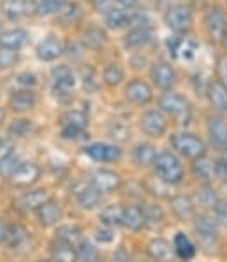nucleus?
I'll list each match as a JSON object with an SVG mask.
<instances>
[{"instance_id": "obj_1", "label": "nucleus", "mask_w": 227, "mask_h": 262, "mask_svg": "<svg viewBox=\"0 0 227 262\" xmlns=\"http://www.w3.org/2000/svg\"><path fill=\"white\" fill-rule=\"evenodd\" d=\"M153 167H155L157 178L164 181L166 185H180L185 178V171L180 159L171 151L157 153Z\"/></svg>"}, {"instance_id": "obj_2", "label": "nucleus", "mask_w": 227, "mask_h": 262, "mask_svg": "<svg viewBox=\"0 0 227 262\" xmlns=\"http://www.w3.org/2000/svg\"><path fill=\"white\" fill-rule=\"evenodd\" d=\"M171 146L174 151L180 153L181 157L190 160H197L201 157H206V144L201 138L190 132H180V134L171 136Z\"/></svg>"}, {"instance_id": "obj_3", "label": "nucleus", "mask_w": 227, "mask_h": 262, "mask_svg": "<svg viewBox=\"0 0 227 262\" xmlns=\"http://www.w3.org/2000/svg\"><path fill=\"white\" fill-rule=\"evenodd\" d=\"M166 25L176 34H187L194 25V14L187 6H171L166 11Z\"/></svg>"}, {"instance_id": "obj_4", "label": "nucleus", "mask_w": 227, "mask_h": 262, "mask_svg": "<svg viewBox=\"0 0 227 262\" xmlns=\"http://www.w3.org/2000/svg\"><path fill=\"white\" fill-rule=\"evenodd\" d=\"M85 155L95 162H118L121 159V150L116 144L108 143H92L85 146Z\"/></svg>"}, {"instance_id": "obj_5", "label": "nucleus", "mask_w": 227, "mask_h": 262, "mask_svg": "<svg viewBox=\"0 0 227 262\" xmlns=\"http://www.w3.org/2000/svg\"><path fill=\"white\" fill-rule=\"evenodd\" d=\"M194 229H196V234L199 237L202 247H213L217 243L218 229L217 224L206 215H197L194 216Z\"/></svg>"}, {"instance_id": "obj_6", "label": "nucleus", "mask_w": 227, "mask_h": 262, "mask_svg": "<svg viewBox=\"0 0 227 262\" xmlns=\"http://www.w3.org/2000/svg\"><path fill=\"white\" fill-rule=\"evenodd\" d=\"M141 128L152 138H162L168 130V120L162 111H147L141 116Z\"/></svg>"}, {"instance_id": "obj_7", "label": "nucleus", "mask_w": 227, "mask_h": 262, "mask_svg": "<svg viewBox=\"0 0 227 262\" xmlns=\"http://www.w3.org/2000/svg\"><path fill=\"white\" fill-rule=\"evenodd\" d=\"M152 79L160 90L171 92L178 83V74L169 63L159 62L152 67Z\"/></svg>"}, {"instance_id": "obj_8", "label": "nucleus", "mask_w": 227, "mask_h": 262, "mask_svg": "<svg viewBox=\"0 0 227 262\" xmlns=\"http://www.w3.org/2000/svg\"><path fill=\"white\" fill-rule=\"evenodd\" d=\"M125 97H127V100H131L132 104L147 106L153 99V90L147 81H143V79H134V81H131L125 86Z\"/></svg>"}, {"instance_id": "obj_9", "label": "nucleus", "mask_w": 227, "mask_h": 262, "mask_svg": "<svg viewBox=\"0 0 227 262\" xmlns=\"http://www.w3.org/2000/svg\"><path fill=\"white\" fill-rule=\"evenodd\" d=\"M159 106L162 113H168L171 116H181L189 111V100L181 94H176V92H166L160 97Z\"/></svg>"}, {"instance_id": "obj_10", "label": "nucleus", "mask_w": 227, "mask_h": 262, "mask_svg": "<svg viewBox=\"0 0 227 262\" xmlns=\"http://www.w3.org/2000/svg\"><path fill=\"white\" fill-rule=\"evenodd\" d=\"M40 176V167L35 162H19L16 171L11 176V181L16 187H30Z\"/></svg>"}, {"instance_id": "obj_11", "label": "nucleus", "mask_w": 227, "mask_h": 262, "mask_svg": "<svg viewBox=\"0 0 227 262\" xmlns=\"http://www.w3.org/2000/svg\"><path fill=\"white\" fill-rule=\"evenodd\" d=\"M50 201V193L44 188H37V190H30L23 193L22 197L14 201V206L22 211H37L44 203Z\"/></svg>"}, {"instance_id": "obj_12", "label": "nucleus", "mask_w": 227, "mask_h": 262, "mask_svg": "<svg viewBox=\"0 0 227 262\" xmlns=\"http://www.w3.org/2000/svg\"><path fill=\"white\" fill-rule=\"evenodd\" d=\"M92 187L97 188L99 192H113L118 190L121 187V178L115 171L108 169H99L92 174Z\"/></svg>"}, {"instance_id": "obj_13", "label": "nucleus", "mask_w": 227, "mask_h": 262, "mask_svg": "<svg viewBox=\"0 0 227 262\" xmlns=\"http://www.w3.org/2000/svg\"><path fill=\"white\" fill-rule=\"evenodd\" d=\"M35 51H37L39 60H43V62H53V60L58 58L66 50H64V42L60 41L58 37L48 35L46 39H43V41L37 44V50Z\"/></svg>"}, {"instance_id": "obj_14", "label": "nucleus", "mask_w": 227, "mask_h": 262, "mask_svg": "<svg viewBox=\"0 0 227 262\" xmlns=\"http://www.w3.org/2000/svg\"><path fill=\"white\" fill-rule=\"evenodd\" d=\"M204 25L206 30L213 35V37H222L224 32L227 30V19L225 14L220 7H210L204 14Z\"/></svg>"}, {"instance_id": "obj_15", "label": "nucleus", "mask_w": 227, "mask_h": 262, "mask_svg": "<svg viewBox=\"0 0 227 262\" xmlns=\"http://www.w3.org/2000/svg\"><path fill=\"white\" fill-rule=\"evenodd\" d=\"M148 255L155 262H173L174 259V248L169 241L164 237H153L147 247Z\"/></svg>"}, {"instance_id": "obj_16", "label": "nucleus", "mask_w": 227, "mask_h": 262, "mask_svg": "<svg viewBox=\"0 0 227 262\" xmlns=\"http://www.w3.org/2000/svg\"><path fill=\"white\" fill-rule=\"evenodd\" d=\"M35 219L43 227H51V225L58 224V220L62 219V206L56 201L50 199L35 211Z\"/></svg>"}, {"instance_id": "obj_17", "label": "nucleus", "mask_w": 227, "mask_h": 262, "mask_svg": "<svg viewBox=\"0 0 227 262\" xmlns=\"http://www.w3.org/2000/svg\"><path fill=\"white\" fill-rule=\"evenodd\" d=\"M208 134L215 146L225 150L227 148V122L222 116H210L208 118Z\"/></svg>"}, {"instance_id": "obj_18", "label": "nucleus", "mask_w": 227, "mask_h": 262, "mask_svg": "<svg viewBox=\"0 0 227 262\" xmlns=\"http://www.w3.org/2000/svg\"><path fill=\"white\" fill-rule=\"evenodd\" d=\"M28 42V32L25 28H11V30L0 32V46L9 50H22Z\"/></svg>"}, {"instance_id": "obj_19", "label": "nucleus", "mask_w": 227, "mask_h": 262, "mask_svg": "<svg viewBox=\"0 0 227 262\" xmlns=\"http://www.w3.org/2000/svg\"><path fill=\"white\" fill-rule=\"evenodd\" d=\"M171 211L178 220H190L196 216V204L187 195H176L171 199Z\"/></svg>"}, {"instance_id": "obj_20", "label": "nucleus", "mask_w": 227, "mask_h": 262, "mask_svg": "<svg viewBox=\"0 0 227 262\" xmlns=\"http://www.w3.org/2000/svg\"><path fill=\"white\" fill-rule=\"evenodd\" d=\"M208 99L213 110L220 115H227V86L220 81H213L208 86Z\"/></svg>"}, {"instance_id": "obj_21", "label": "nucleus", "mask_w": 227, "mask_h": 262, "mask_svg": "<svg viewBox=\"0 0 227 262\" xmlns=\"http://www.w3.org/2000/svg\"><path fill=\"white\" fill-rule=\"evenodd\" d=\"M121 225L129 231H141L145 227L143 208L139 206H125L121 209Z\"/></svg>"}, {"instance_id": "obj_22", "label": "nucleus", "mask_w": 227, "mask_h": 262, "mask_svg": "<svg viewBox=\"0 0 227 262\" xmlns=\"http://www.w3.org/2000/svg\"><path fill=\"white\" fill-rule=\"evenodd\" d=\"M35 102H37V99H35V94L30 90H18L14 92L13 95H11L9 99V107L16 113H25V111H30L34 110Z\"/></svg>"}, {"instance_id": "obj_23", "label": "nucleus", "mask_w": 227, "mask_h": 262, "mask_svg": "<svg viewBox=\"0 0 227 262\" xmlns=\"http://www.w3.org/2000/svg\"><path fill=\"white\" fill-rule=\"evenodd\" d=\"M51 255L55 262H76L78 260V252L74 245L66 243L62 239H55L51 243Z\"/></svg>"}, {"instance_id": "obj_24", "label": "nucleus", "mask_w": 227, "mask_h": 262, "mask_svg": "<svg viewBox=\"0 0 227 262\" xmlns=\"http://www.w3.org/2000/svg\"><path fill=\"white\" fill-rule=\"evenodd\" d=\"M157 159V150L148 143H141L134 148L132 151V160L137 167H150L155 164Z\"/></svg>"}, {"instance_id": "obj_25", "label": "nucleus", "mask_w": 227, "mask_h": 262, "mask_svg": "<svg viewBox=\"0 0 227 262\" xmlns=\"http://www.w3.org/2000/svg\"><path fill=\"white\" fill-rule=\"evenodd\" d=\"M150 41H152V32H150L147 27L132 28V30H129V34L123 37L125 48H131V50L145 46V44H148Z\"/></svg>"}, {"instance_id": "obj_26", "label": "nucleus", "mask_w": 227, "mask_h": 262, "mask_svg": "<svg viewBox=\"0 0 227 262\" xmlns=\"http://www.w3.org/2000/svg\"><path fill=\"white\" fill-rule=\"evenodd\" d=\"M192 172L197 180L202 181V183H206V185L213 180V176H217L215 174V162H212L210 159H206V157H201V159L194 160Z\"/></svg>"}, {"instance_id": "obj_27", "label": "nucleus", "mask_w": 227, "mask_h": 262, "mask_svg": "<svg viewBox=\"0 0 227 262\" xmlns=\"http://www.w3.org/2000/svg\"><path fill=\"white\" fill-rule=\"evenodd\" d=\"M173 248H174V253L183 260H189L196 255V247H194V243L190 241V237L187 234H183V232H178V234L174 236Z\"/></svg>"}, {"instance_id": "obj_28", "label": "nucleus", "mask_w": 227, "mask_h": 262, "mask_svg": "<svg viewBox=\"0 0 227 262\" xmlns=\"http://www.w3.org/2000/svg\"><path fill=\"white\" fill-rule=\"evenodd\" d=\"M2 11L9 19H19L30 11V2L28 0H4Z\"/></svg>"}, {"instance_id": "obj_29", "label": "nucleus", "mask_w": 227, "mask_h": 262, "mask_svg": "<svg viewBox=\"0 0 227 262\" xmlns=\"http://www.w3.org/2000/svg\"><path fill=\"white\" fill-rule=\"evenodd\" d=\"M143 215H145V225L152 229L160 227L166 222V213L159 204H145Z\"/></svg>"}, {"instance_id": "obj_30", "label": "nucleus", "mask_w": 227, "mask_h": 262, "mask_svg": "<svg viewBox=\"0 0 227 262\" xmlns=\"http://www.w3.org/2000/svg\"><path fill=\"white\" fill-rule=\"evenodd\" d=\"M51 76H53L55 86L60 88V90H69V88H74V84H76L74 74H72V71L69 69L67 66L55 67V69L51 71Z\"/></svg>"}, {"instance_id": "obj_31", "label": "nucleus", "mask_w": 227, "mask_h": 262, "mask_svg": "<svg viewBox=\"0 0 227 262\" xmlns=\"http://www.w3.org/2000/svg\"><path fill=\"white\" fill-rule=\"evenodd\" d=\"M102 192H99L94 187H87L78 192V204L83 209H94L100 204Z\"/></svg>"}, {"instance_id": "obj_32", "label": "nucleus", "mask_w": 227, "mask_h": 262, "mask_svg": "<svg viewBox=\"0 0 227 262\" xmlns=\"http://www.w3.org/2000/svg\"><path fill=\"white\" fill-rule=\"evenodd\" d=\"M108 37H106V32L100 30L97 27H92V28H87L83 34V44L90 50H100V48L106 44Z\"/></svg>"}, {"instance_id": "obj_33", "label": "nucleus", "mask_w": 227, "mask_h": 262, "mask_svg": "<svg viewBox=\"0 0 227 262\" xmlns=\"http://www.w3.org/2000/svg\"><path fill=\"white\" fill-rule=\"evenodd\" d=\"M18 166H19L18 153L13 150H7L0 157V176L2 178H11Z\"/></svg>"}, {"instance_id": "obj_34", "label": "nucleus", "mask_w": 227, "mask_h": 262, "mask_svg": "<svg viewBox=\"0 0 227 262\" xmlns=\"http://www.w3.org/2000/svg\"><path fill=\"white\" fill-rule=\"evenodd\" d=\"M28 241V231L23 225H11L7 229V236H6V243L11 248H18L22 245H25Z\"/></svg>"}, {"instance_id": "obj_35", "label": "nucleus", "mask_w": 227, "mask_h": 262, "mask_svg": "<svg viewBox=\"0 0 227 262\" xmlns=\"http://www.w3.org/2000/svg\"><path fill=\"white\" fill-rule=\"evenodd\" d=\"M196 199H197V203H199V206L206 209H215L217 203L220 201L217 192H215V188H212L210 185H204V187H201L199 190H197Z\"/></svg>"}, {"instance_id": "obj_36", "label": "nucleus", "mask_w": 227, "mask_h": 262, "mask_svg": "<svg viewBox=\"0 0 227 262\" xmlns=\"http://www.w3.org/2000/svg\"><path fill=\"white\" fill-rule=\"evenodd\" d=\"M76 252H78L79 262H99V250H97L95 245L90 243L88 239H81Z\"/></svg>"}, {"instance_id": "obj_37", "label": "nucleus", "mask_w": 227, "mask_h": 262, "mask_svg": "<svg viewBox=\"0 0 227 262\" xmlns=\"http://www.w3.org/2000/svg\"><path fill=\"white\" fill-rule=\"evenodd\" d=\"M121 209L118 204H111L106 206L100 211V222H102L106 227H115V225H121Z\"/></svg>"}, {"instance_id": "obj_38", "label": "nucleus", "mask_w": 227, "mask_h": 262, "mask_svg": "<svg viewBox=\"0 0 227 262\" xmlns=\"http://www.w3.org/2000/svg\"><path fill=\"white\" fill-rule=\"evenodd\" d=\"M123 67L120 63H109V66L104 69V74H102V79L108 86H118V84L123 81Z\"/></svg>"}, {"instance_id": "obj_39", "label": "nucleus", "mask_w": 227, "mask_h": 262, "mask_svg": "<svg viewBox=\"0 0 227 262\" xmlns=\"http://www.w3.org/2000/svg\"><path fill=\"white\" fill-rule=\"evenodd\" d=\"M129 21H131V14H129L127 9H115L113 7L106 14V23L109 28H121L123 25H127Z\"/></svg>"}, {"instance_id": "obj_40", "label": "nucleus", "mask_w": 227, "mask_h": 262, "mask_svg": "<svg viewBox=\"0 0 227 262\" xmlns=\"http://www.w3.org/2000/svg\"><path fill=\"white\" fill-rule=\"evenodd\" d=\"M67 0H39L35 6V13L39 16H50L55 13H60L66 6Z\"/></svg>"}, {"instance_id": "obj_41", "label": "nucleus", "mask_w": 227, "mask_h": 262, "mask_svg": "<svg viewBox=\"0 0 227 262\" xmlns=\"http://www.w3.org/2000/svg\"><path fill=\"white\" fill-rule=\"evenodd\" d=\"M56 239H62L66 243H78L81 239V229L78 225H62L56 229Z\"/></svg>"}, {"instance_id": "obj_42", "label": "nucleus", "mask_w": 227, "mask_h": 262, "mask_svg": "<svg viewBox=\"0 0 227 262\" xmlns=\"http://www.w3.org/2000/svg\"><path fill=\"white\" fill-rule=\"evenodd\" d=\"M62 127H74L79 130H85L87 127V116L81 111H69L62 116Z\"/></svg>"}, {"instance_id": "obj_43", "label": "nucleus", "mask_w": 227, "mask_h": 262, "mask_svg": "<svg viewBox=\"0 0 227 262\" xmlns=\"http://www.w3.org/2000/svg\"><path fill=\"white\" fill-rule=\"evenodd\" d=\"M18 60H19L18 51L0 46V69H11V67H14L18 63Z\"/></svg>"}, {"instance_id": "obj_44", "label": "nucleus", "mask_w": 227, "mask_h": 262, "mask_svg": "<svg viewBox=\"0 0 227 262\" xmlns=\"http://www.w3.org/2000/svg\"><path fill=\"white\" fill-rule=\"evenodd\" d=\"M30 130H32V123L28 120H16L9 127V134L14 136V138H25Z\"/></svg>"}, {"instance_id": "obj_45", "label": "nucleus", "mask_w": 227, "mask_h": 262, "mask_svg": "<svg viewBox=\"0 0 227 262\" xmlns=\"http://www.w3.org/2000/svg\"><path fill=\"white\" fill-rule=\"evenodd\" d=\"M79 14H81V9L78 4H71V6H67V7L64 6V9L58 13V18L62 19L64 23H72Z\"/></svg>"}, {"instance_id": "obj_46", "label": "nucleus", "mask_w": 227, "mask_h": 262, "mask_svg": "<svg viewBox=\"0 0 227 262\" xmlns=\"http://www.w3.org/2000/svg\"><path fill=\"white\" fill-rule=\"evenodd\" d=\"M215 174L222 183L227 185V159H218L215 162Z\"/></svg>"}, {"instance_id": "obj_47", "label": "nucleus", "mask_w": 227, "mask_h": 262, "mask_svg": "<svg viewBox=\"0 0 227 262\" xmlns=\"http://www.w3.org/2000/svg\"><path fill=\"white\" fill-rule=\"evenodd\" d=\"M213 211H215V216H217V220L222 222L224 225H227V201H224V199L218 201Z\"/></svg>"}, {"instance_id": "obj_48", "label": "nucleus", "mask_w": 227, "mask_h": 262, "mask_svg": "<svg viewBox=\"0 0 227 262\" xmlns=\"http://www.w3.org/2000/svg\"><path fill=\"white\" fill-rule=\"evenodd\" d=\"M95 237L99 243H111L115 239V234H113L111 227H106V229H97Z\"/></svg>"}, {"instance_id": "obj_49", "label": "nucleus", "mask_w": 227, "mask_h": 262, "mask_svg": "<svg viewBox=\"0 0 227 262\" xmlns=\"http://www.w3.org/2000/svg\"><path fill=\"white\" fill-rule=\"evenodd\" d=\"M217 72H218V78H220V83L227 86V58H220V60H218Z\"/></svg>"}, {"instance_id": "obj_50", "label": "nucleus", "mask_w": 227, "mask_h": 262, "mask_svg": "<svg viewBox=\"0 0 227 262\" xmlns=\"http://www.w3.org/2000/svg\"><path fill=\"white\" fill-rule=\"evenodd\" d=\"M85 130H79V128L74 127H62V138L64 139H78Z\"/></svg>"}, {"instance_id": "obj_51", "label": "nucleus", "mask_w": 227, "mask_h": 262, "mask_svg": "<svg viewBox=\"0 0 227 262\" xmlns=\"http://www.w3.org/2000/svg\"><path fill=\"white\" fill-rule=\"evenodd\" d=\"M18 83L23 84V86H34V84L37 83V78H35L34 74H30V72H25V74L18 76Z\"/></svg>"}, {"instance_id": "obj_52", "label": "nucleus", "mask_w": 227, "mask_h": 262, "mask_svg": "<svg viewBox=\"0 0 227 262\" xmlns=\"http://www.w3.org/2000/svg\"><path fill=\"white\" fill-rule=\"evenodd\" d=\"M95 7H97V11H111L113 7H111V0H95Z\"/></svg>"}, {"instance_id": "obj_53", "label": "nucleus", "mask_w": 227, "mask_h": 262, "mask_svg": "<svg viewBox=\"0 0 227 262\" xmlns=\"http://www.w3.org/2000/svg\"><path fill=\"white\" fill-rule=\"evenodd\" d=\"M116 2H118L120 6L123 7V9H134V7L137 6V2H139V0H116Z\"/></svg>"}, {"instance_id": "obj_54", "label": "nucleus", "mask_w": 227, "mask_h": 262, "mask_svg": "<svg viewBox=\"0 0 227 262\" xmlns=\"http://www.w3.org/2000/svg\"><path fill=\"white\" fill-rule=\"evenodd\" d=\"M7 229H9V225L6 224V220H4V219H0V243H2V241H6Z\"/></svg>"}, {"instance_id": "obj_55", "label": "nucleus", "mask_w": 227, "mask_h": 262, "mask_svg": "<svg viewBox=\"0 0 227 262\" xmlns=\"http://www.w3.org/2000/svg\"><path fill=\"white\" fill-rule=\"evenodd\" d=\"M222 42H224V46H225V50H227V30L224 32V35H222Z\"/></svg>"}, {"instance_id": "obj_56", "label": "nucleus", "mask_w": 227, "mask_h": 262, "mask_svg": "<svg viewBox=\"0 0 227 262\" xmlns=\"http://www.w3.org/2000/svg\"><path fill=\"white\" fill-rule=\"evenodd\" d=\"M4 116H6V115H4V111L0 110V125H2V122H4Z\"/></svg>"}, {"instance_id": "obj_57", "label": "nucleus", "mask_w": 227, "mask_h": 262, "mask_svg": "<svg viewBox=\"0 0 227 262\" xmlns=\"http://www.w3.org/2000/svg\"><path fill=\"white\" fill-rule=\"evenodd\" d=\"M37 262H55V260H37Z\"/></svg>"}, {"instance_id": "obj_58", "label": "nucleus", "mask_w": 227, "mask_h": 262, "mask_svg": "<svg viewBox=\"0 0 227 262\" xmlns=\"http://www.w3.org/2000/svg\"><path fill=\"white\" fill-rule=\"evenodd\" d=\"M90 2H95V0H90Z\"/></svg>"}, {"instance_id": "obj_59", "label": "nucleus", "mask_w": 227, "mask_h": 262, "mask_svg": "<svg viewBox=\"0 0 227 262\" xmlns=\"http://www.w3.org/2000/svg\"><path fill=\"white\" fill-rule=\"evenodd\" d=\"M225 151H227V148H225Z\"/></svg>"}]
</instances>
